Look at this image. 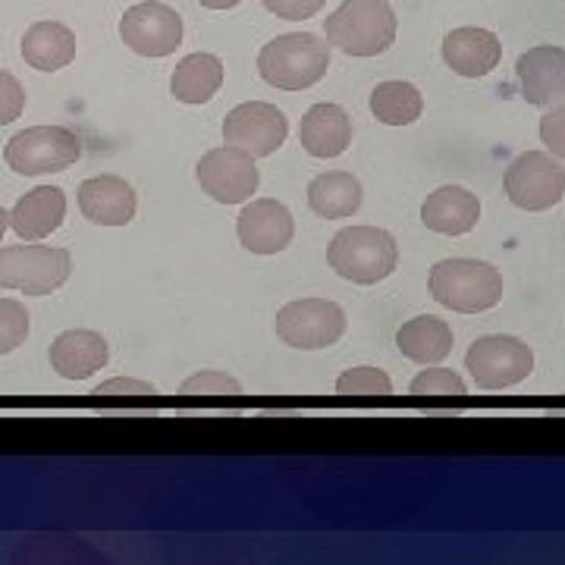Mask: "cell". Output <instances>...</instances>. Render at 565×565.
<instances>
[{
    "mask_svg": "<svg viewBox=\"0 0 565 565\" xmlns=\"http://www.w3.org/2000/svg\"><path fill=\"white\" fill-rule=\"evenodd\" d=\"M22 110H25V88L13 73L0 70V126L20 120Z\"/></svg>",
    "mask_w": 565,
    "mask_h": 565,
    "instance_id": "cell-31",
    "label": "cell"
},
{
    "mask_svg": "<svg viewBox=\"0 0 565 565\" xmlns=\"http://www.w3.org/2000/svg\"><path fill=\"white\" fill-rule=\"evenodd\" d=\"M236 233H239L243 248H248L252 255H280L282 248L292 243L296 223L286 211V204L274 199H255L243 207L236 221Z\"/></svg>",
    "mask_w": 565,
    "mask_h": 565,
    "instance_id": "cell-14",
    "label": "cell"
},
{
    "mask_svg": "<svg viewBox=\"0 0 565 565\" xmlns=\"http://www.w3.org/2000/svg\"><path fill=\"white\" fill-rule=\"evenodd\" d=\"M337 396L345 403H384L393 396V384L381 367L359 364V367H349L337 381Z\"/></svg>",
    "mask_w": 565,
    "mask_h": 565,
    "instance_id": "cell-26",
    "label": "cell"
},
{
    "mask_svg": "<svg viewBox=\"0 0 565 565\" xmlns=\"http://www.w3.org/2000/svg\"><path fill=\"white\" fill-rule=\"evenodd\" d=\"M327 262L343 280L374 286L396 270L399 245L386 230L377 226H345L327 248Z\"/></svg>",
    "mask_w": 565,
    "mask_h": 565,
    "instance_id": "cell-4",
    "label": "cell"
},
{
    "mask_svg": "<svg viewBox=\"0 0 565 565\" xmlns=\"http://www.w3.org/2000/svg\"><path fill=\"white\" fill-rule=\"evenodd\" d=\"M264 10L267 13H274L277 20H311V17H318L323 10V3L327 0H262Z\"/></svg>",
    "mask_w": 565,
    "mask_h": 565,
    "instance_id": "cell-32",
    "label": "cell"
},
{
    "mask_svg": "<svg viewBox=\"0 0 565 565\" xmlns=\"http://www.w3.org/2000/svg\"><path fill=\"white\" fill-rule=\"evenodd\" d=\"M22 57L32 70L57 73V70L76 61V35L63 22H35L22 35Z\"/></svg>",
    "mask_w": 565,
    "mask_h": 565,
    "instance_id": "cell-21",
    "label": "cell"
},
{
    "mask_svg": "<svg viewBox=\"0 0 565 565\" xmlns=\"http://www.w3.org/2000/svg\"><path fill=\"white\" fill-rule=\"evenodd\" d=\"M465 367L481 390H505L534 371V352L519 337H481L465 355Z\"/></svg>",
    "mask_w": 565,
    "mask_h": 565,
    "instance_id": "cell-7",
    "label": "cell"
},
{
    "mask_svg": "<svg viewBox=\"0 0 565 565\" xmlns=\"http://www.w3.org/2000/svg\"><path fill=\"white\" fill-rule=\"evenodd\" d=\"M415 399H427V403H462L468 396V386L456 374V371H446V367H430V371H422L415 381H412V390H408Z\"/></svg>",
    "mask_w": 565,
    "mask_h": 565,
    "instance_id": "cell-27",
    "label": "cell"
},
{
    "mask_svg": "<svg viewBox=\"0 0 565 565\" xmlns=\"http://www.w3.org/2000/svg\"><path fill=\"white\" fill-rule=\"evenodd\" d=\"M82 158V141L66 126H32L22 129L3 148V161L20 177L61 173Z\"/></svg>",
    "mask_w": 565,
    "mask_h": 565,
    "instance_id": "cell-5",
    "label": "cell"
},
{
    "mask_svg": "<svg viewBox=\"0 0 565 565\" xmlns=\"http://www.w3.org/2000/svg\"><path fill=\"white\" fill-rule=\"evenodd\" d=\"M430 296L459 315L490 311L503 299V274L475 258H446L430 270Z\"/></svg>",
    "mask_w": 565,
    "mask_h": 565,
    "instance_id": "cell-3",
    "label": "cell"
},
{
    "mask_svg": "<svg viewBox=\"0 0 565 565\" xmlns=\"http://www.w3.org/2000/svg\"><path fill=\"white\" fill-rule=\"evenodd\" d=\"M308 204L318 217H327V221L352 217L362 207V182L343 170L321 173L308 185Z\"/></svg>",
    "mask_w": 565,
    "mask_h": 565,
    "instance_id": "cell-24",
    "label": "cell"
},
{
    "mask_svg": "<svg viewBox=\"0 0 565 565\" xmlns=\"http://www.w3.org/2000/svg\"><path fill=\"white\" fill-rule=\"evenodd\" d=\"M202 7H207V10H233V7H239L243 0H199Z\"/></svg>",
    "mask_w": 565,
    "mask_h": 565,
    "instance_id": "cell-34",
    "label": "cell"
},
{
    "mask_svg": "<svg viewBox=\"0 0 565 565\" xmlns=\"http://www.w3.org/2000/svg\"><path fill=\"white\" fill-rule=\"evenodd\" d=\"M299 141L311 158H340L352 145V120L340 104H315L302 117Z\"/></svg>",
    "mask_w": 565,
    "mask_h": 565,
    "instance_id": "cell-20",
    "label": "cell"
},
{
    "mask_svg": "<svg viewBox=\"0 0 565 565\" xmlns=\"http://www.w3.org/2000/svg\"><path fill=\"white\" fill-rule=\"evenodd\" d=\"M345 333V311L330 299H299L277 311V337L292 349H327Z\"/></svg>",
    "mask_w": 565,
    "mask_h": 565,
    "instance_id": "cell-9",
    "label": "cell"
},
{
    "mask_svg": "<svg viewBox=\"0 0 565 565\" xmlns=\"http://www.w3.org/2000/svg\"><path fill=\"white\" fill-rule=\"evenodd\" d=\"M29 337V311L17 299H0V355H10Z\"/></svg>",
    "mask_w": 565,
    "mask_h": 565,
    "instance_id": "cell-29",
    "label": "cell"
},
{
    "mask_svg": "<svg viewBox=\"0 0 565 565\" xmlns=\"http://www.w3.org/2000/svg\"><path fill=\"white\" fill-rule=\"evenodd\" d=\"M505 195L522 211H546L563 202L565 170L546 151H525L505 170Z\"/></svg>",
    "mask_w": 565,
    "mask_h": 565,
    "instance_id": "cell-8",
    "label": "cell"
},
{
    "mask_svg": "<svg viewBox=\"0 0 565 565\" xmlns=\"http://www.w3.org/2000/svg\"><path fill=\"white\" fill-rule=\"evenodd\" d=\"M136 189L122 177H92L79 185V211L98 226H126L136 217Z\"/></svg>",
    "mask_w": 565,
    "mask_h": 565,
    "instance_id": "cell-16",
    "label": "cell"
},
{
    "mask_svg": "<svg viewBox=\"0 0 565 565\" xmlns=\"http://www.w3.org/2000/svg\"><path fill=\"white\" fill-rule=\"evenodd\" d=\"M110 362L107 340L95 330H66L51 343V367L63 381H88Z\"/></svg>",
    "mask_w": 565,
    "mask_h": 565,
    "instance_id": "cell-18",
    "label": "cell"
},
{
    "mask_svg": "<svg viewBox=\"0 0 565 565\" xmlns=\"http://www.w3.org/2000/svg\"><path fill=\"white\" fill-rule=\"evenodd\" d=\"M519 85L522 98L534 107H563L565 104V47L556 44H537L525 51L519 63Z\"/></svg>",
    "mask_w": 565,
    "mask_h": 565,
    "instance_id": "cell-13",
    "label": "cell"
},
{
    "mask_svg": "<svg viewBox=\"0 0 565 565\" xmlns=\"http://www.w3.org/2000/svg\"><path fill=\"white\" fill-rule=\"evenodd\" d=\"M481 221V202L462 185H440L422 204V223L440 236H465Z\"/></svg>",
    "mask_w": 565,
    "mask_h": 565,
    "instance_id": "cell-19",
    "label": "cell"
},
{
    "mask_svg": "<svg viewBox=\"0 0 565 565\" xmlns=\"http://www.w3.org/2000/svg\"><path fill=\"white\" fill-rule=\"evenodd\" d=\"M92 399L95 403H154L158 399V386L136 381V377H114L107 384L95 386L92 390Z\"/></svg>",
    "mask_w": 565,
    "mask_h": 565,
    "instance_id": "cell-28",
    "label": "cell"
},
{
    "mask_svg": "<svg viewBox=\"0 0 565 565\" xmlns=\"http://www.w3.org/2000/svg\"><path fill=\"white\" fill-rule=\"evenodd\" d=\"M195 177H199V185L204 192L221 204L248 202L262 182L255 158L243 148H233V145L207 151L195 167Z\"/></svg>",
    "mask_w": 565,
    "mask_h": 565,
    "instance_id": "cell-11",
    "label": "cell"
},
{
    "mask_svg": "<svg viewBox=\"0 0 565 565\" xmlns=\"http://www.w3.org/2000/svg\"><path fill=\"white\" fill-rule=\"evenodd\" d=\"M396 345L408 362L440 364L452 352V327L434 315H422L399 327Z\"/></svg>",
    "mask_w": 565,
    "mask_h": 565,
    "instance_id": "cell-22",
    "label": "cell"
},
{
    "mask_svg": "<svg viewBox=\"0 0 565 565\" xmlns=\"http://www.w3.org/2000/svg\"><path fill=\"white\" fill-rule=\"evenodd\" d=\"M10 230V211H3L0 207V239H3V233Z\"/></svg>",
    "mask_w": 565,
    "mask_h": 565,
    "instance_id": "cell-35",
    "label": "cell"
},
{
    "mask_svg": "<svg viewBox=\"0 0 565 565\" xmlns=\"http://www.w3.org/2000/svg\"><path fill=\"white\" fill-rule=\"evenodd\" d=\"M541 141L553 158H565V104L546 110V117L541 120Z\"/></svg>",
    "mask_w": 565,
    "mask_h": 565,
    "instance_id": "cell-33",
    "label": "cell"
},
{
    "mask_svg": "<svg viewBox=\"0 0 565 565\" xmlns=\"http://www.w3.org/2000/svg\"><path fill=\"white\" fill-rule=\"evenodd\" d=\"M73 255L54 245H10L0 248V289L25 296H47L70 280Z\"/></svg>",
    "mask_w": 565,
    "mask_h": 565,
    "instance_id": "cell-6",
    "label": "cell"
},
{
    "mask_svg": "<svg viewBox=\"0 0 565 565\" xmlns=\"http://www.w3.org/2000/svg\"><path fill=\"white\" fill-rule=\"evenodd\" d=\"M180 396H243V384L223 371H199L180 386Z\"/></svg>",
    "mask_w": 565,
    "mask_h": 565,
    "instance_id": "cell-30",
    "label": "cell"
},
{
    "mask_svg": "<svg viewBox=\"0 0 565 565\" xmlns=\"http://www.w3.org/2000/svg\"><path fill=\"white\" fill-rule=\"evenodd\" d=\"M66 217V195L61 185H35L10 211V230L22 243H39L61 230Z\"/></svg>",
    "mask_w": 565,
    "mask_h": 565,
    "instance_id": "cell-17",
    "label": "cell"
},
{
    "mask_svg": "<svg viewBox=\"0 0 565 565\" xmlns=\"http://www.w3.org/2000/svg\"><path fill=\"white\" fill-rule=\"evenodd\" d=\"M122 44L139 57H170L182 41V20L161 0H145L122 13Z\"/></svg>",
    "mask_w": 565,
    "mask_h": 565,
    "instance_id": "cell-10",
    "label": "cell"
},
{
    "mask_svg": "<svg viewBox=\"0 0 565 565\" xmlns=\"http://www.w3.org/2000/svg\"><path fill=\"white\" fill-rule=\"evenodd\" d=\"M289 132V122L277 104L245 102L233 107L223 120V141L243 148L252 158H270L280 151Z\"/></svg>",
    "mask_w": 565,
    "mask_h": 565,
    "instance_id": "cell-12",
    "label": "cell"
},
{
    "mask_svg": "<svg viewBox=\"0 0 565 565\" xmlns=\"http://www.w3.org/2000/svg\"><path fill=\"white\" fill-rule=\"evenodd\" d=\"M500 57H503V44L490 29L462 25L444 39L446 66L465 79H481L487 73H493L500 66Z\"/></svg>",
    "mask_w": 565,
    "mask_h": 565,
    "instance_id": "cell-15",
    "label": "cell"
},
{
    "mask_svg": "<svg viewBox=\"0 0 565 565\" xmlns=\"http://www.w3.org/2000/svg\"><path fill=\"white\" fill-rule=\"evenodd\" d=\"M223 85V61L214 54H189L170 76V95L182 104H207Z\"/></svg>",
    "mask_w": 565,
    "mask_h": 565,
    "instance_id": "cell-23",
    "label": "cell"
},
{
    "mask_svg": "<svg viewBox=\"0 0 565 565\" xmlns=\"http://www.w3.org/2000/svg\"><path fill=\"white\" fill-rule=\"evenodd\" d=\"M330 44L311 32H289L267 41L258 54V73L267 85L282 92H302L327 76Z\"/></svg>",
    "mask_w": 565,
    "mask_h": 565,
    "instance_id": "cell-2",
    "label": "cell"
},
{
    "mask_svg": "<svg viewBox=\"0 0 565 565\" xmlns=\"http://www.w3.org/2000/svg\"><path fill=\"white\" fill-rule=\"evenodd\" d=\"M327 44L349 57H377L396 41V10L390 0H345L323 20Z\"/></svg>",
    "mask_w": 565,
    "mask_h": 565,
    "instance_id": "cell-1",
    "label": "cell"
},
{
    "mask_svg": "<svg viewBox=\"0 0 565 565\" xmlns=\"http://www.w3.org/2000/svg\"><path fill=\"white\" fill-rule=\"evenodd\" d=\"M424 98L412 82H381L371 92V114L386 126H408L422 117Z\"/></svg>",
    "mask_w": 565,
    "mask_h": 565,
    "instance_id": "cell-25",
    "label": "cell"
}]
</instances>
